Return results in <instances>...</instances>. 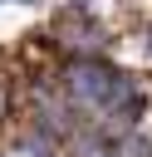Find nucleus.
I'll list each match as a JSON object with an SVG mask.
<instances>
[{
    "mask_svg": "<svg viewBox=\"0 0 152 157\" xmlns=\"http://www.w3.org/2000/svg\"><path fill=\"white\" fill-rule=\"evenodd\" d=\"M34 39V49H44V59H88V54H113V29H108V20L98 15V10H78V5H59L49 20H44V29H34L29 34Z\"/></svg>",
    "mask_w": 152,
    "mask_h": 157,
    "instance_id": "obj_1",
    "label": "nucleus"
},
{
    "mask_svg": "<svg viewBox=\"0 0 152 157\" xmlns=\"http://www.w3.org/2000/svg\"><path fill=\"white\" fill-rule=\"evenodd\" d=\"M64 157H118V137H108L93 123H78L64 137Z\"/></svg>",
    "mask_w": 152,
    "mask_h": 157,
    "instance_id": "obj_2",
    "label": "nucleus"
},
{
    "mask_svg": "<svg viewBox=\"0 0 152 157\" xmlns=\"http://www.w3.org/2000/svg\"><path fill=\"white\" fill-rule=\"evenodd\" d=\"M118 157H152V128H132L118 137Z\"/></svg>",
    "mask_w": 152,
    "mask_h": 157,
    "instance_id": "obj_3",
    "label": "nucleus"
}]
</instances>
